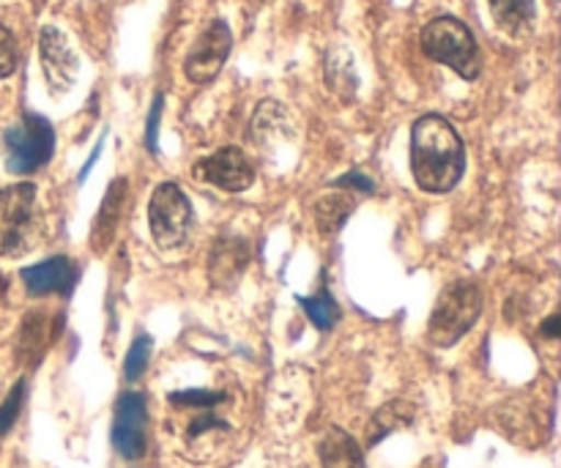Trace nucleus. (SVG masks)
Wrapping results in <instances>:
<instances>
[{
  "label": "nucleus",
  "instance_id": "obj_1",
  "mask_svg": "<svg viewBox=\"0 0 561 468\" xmlns=\"http://www.w3.org/2000/svg\"><path fill=\"white\" fill-rule=\"evenodd\" d=\"M411 173L416 186L444 195L460 184L466 173V146L458 129L444 115H422L411 129Z\"/></svg>",
  "mask_w": 561,
  "mask_h": 468
},
{
  "label": "nucleus",
  "instance_id": "obj_2",
  "mask_svg": "<svg viewBox=\"0 0 561 468\" xmlns=\"http://www.w3.org/2000/svg\"><path fill=\"white\" fill-rule=\"evenodd\" d=\"M482 316V290L474 279H455L442 290L427 323V338L438 349H449L469 334Z\"/></svg>",
  "mask_w": 561,
  "mask_h": 468
},
{
  "label": "nucleus",
  "instance_id": "obj_3",
  "mask_svg": "<svg viewBox=\"0 0 561 468\" xmlns=\"http://www.w3.org/2000/svg\"><path fill=\"white\" fill-rule=\"evenodd\" d=\"M38 190L31 181L0 190V255L20 258L38 236Z\"/></svg>",
  "mask_w": 561,
  "mask_h": 468
},
{
  "label": "nucleus",
  "instance_id": "obj_4",
  "mask_svg": "<svg viewBox=\"0 0 561 468\" xmlns=\"http://www.w3.org/2000/svg\"><path fill=\"white\" fill-rule=\"evenodd\" d=\"M422 49L431 60L458 71L463 80L480 77V47H477L466 22L455 20V16H436V20L427 22L422 27Z\"/></svg>",
  "mask_w": 561,
  "mask_h": 468
},
{
  "label": "nucleus",
  "instance_id": "obj_5",
  "mask_svg": "<svg viewBox=\"0 0 561 468\" xmlns=\"http://www.w3.org/2000/svg\"><path fill=\"white\" fill-rule=\"evenodd\" d=\"M5 170L14 175H31L42 170L55 153V129L44 115L25 113L20 124L11 126L3 137Z\"/></svg>",
  "mask_w": 561,
  "mask_h": 468
},
{
  "label": "nucleus",
  "instance_id": "obj_6",
  "mask_svg": "<svg viewBox=\"0 0 561 468\" xmlns=\"http://www.w3.org/2000/svg\"><path fill=\"white\" fill-rule=\"evenodd\" d=\"M148 225H151L153 241L162 250L184 244L192 228V206L179 184L164 181L153 190L151 203H148Z\"/></svg>",
  "mask_w": 561,
  "mask_h": 468
},
{
  "label": "nucleus",
  "instance_id": "obj_7",
  "mask_svg": "<svg viewBox=\"0 0 561 468\" xmlns=\"http://www.w3.org/2000/svg\"><path fill=\"white\" fill-rule=\"evenodd\" d=\"M230 49H233V33H230L228 22L217 20L197 36L192 44L190 55L184 60V75L186 80L195 85H206L214 77L222 71L225 60H228Z\"/></svg>",
  "mask_w": 561,
  "mask_h": 468
},
{
  "label": "nucleus",
  "instance_id": "obj_8",
  "mask_svg": "<svg viewBox=\"0 0 561 468\" xmlns=\"http://www.w3.org/2000/svg\"><path fill=\"white\" fill-rule=\"evenodd\" d=\"M148 427V406L146 395L124 392L115 403L113 422V447L121 458L140 460L148 449L146 438Z\"/></svg>",
  "mask_w": 561,
  "mask_h": 468
},
{
  "label": "nucleus",
  "instance_id": "obj_9",
  "mask_svg": "<svg viewBox=\"0 0 561 468\" xmlns=\"http://www.w3.org/2000/svg\"><path fill=\"white\" fill-rule=\"evenodd\" d=\"M195 175L225 192H244L255 184V168L247 153L236 146H225L211 157L201 159L195 164Z\"/></svg>",
  "mask_w": 561,
  "mask_h": 468
},
{
  "label": "nucleus",
  "instance_id": "obj_10",
  "mask_svg": "<svg viewBox=\"0 0 561 468\" xmlns=\"http://www.w3.org/2000/svg\"><path fill=\"white\" fill-rule=\"evenodd\" d=\"M38 53H42V66L49 91H53L55 96L69 91L77 80V71H80V60H77L69 38H66L58 27L47 25L42 31V38H38Z\"/></svg>",
  "mask_w": 561,
  "mask_h": 468
},
{
  "label": "nucleus",
  "instance_id": "obj_11",
  "mask_svg": "<svg viewBox=\"0 0 561 468\" xmlns=\"http://www.w3.org/2000/svg\"><path fill=\"white\" fill-rule=\"evenodd\" d=\"M77 279H80V269L69 261V258H47V261L36 263V266L22 269V283H25L31 296H47V294H64L69 296L75 290Z\"/></svg>",
  "mask_w": 561,
  "mask_h": 468
},
{
  "label": "nucleus",
  "instance_id": "obj_12",
  "mask_svg": "<svg viewBox=\"0 0 561 468\" xmlns=\"http://www.w3.org/2000/svg\"><path fill=\"white\" fill-rule=\"evenodd\" d=\"M247 263H250V244L244 239H239V236L219 239L208 255V279L217 288H230V285L239 283Z\"/></svg>",
  "mask_w": 561,
  "mask_h": 468
},
{
  "label": "nucleus",
  "instance_id": "obj_13",
  "mask_svg": "<svg viewBox=\"0 0 561 468\" xmlns=\"http://www.w3.org/2000/svg\"><path fill=\"white\" fill-rule=\"evenodd\" d=\"M124 206H126V179H115L113 184L107 186V195H104L96 219H93V228H91L93 252H104L110 244H113L115 233H118L121 217H124Z\"/></svg>",
  "mask_w": 561,
  "mask_h": 468
},
{
  "label": "nucleus",
  "instance_id": "obj_14",
  "mask_svg": "<svg viewBox=\"0 0 561 468\" xmlns=\"http://www.w3.org/2000/svg\"><path fill=\"white\" fill-rule=\"evenodd\" d=\"M318 458L323 468H365V455L356 438L343 427H329L318 444Z\"/></svg>",
  "mask_w": 561,
  "mask_h": 468
},
{
  "label": "nucleus",
  "instance_id": "obj_15",
  "mask_svg": "<svg viewBox=\"0 0 561 468\" xmlns=\"http://www.w3.org/2000/svg\"><path fill=\"white\" fill-rule=\"evenodd\" d=\"M491 11L496 25L510 36H524L535 25V0H491Z\"/></svg>",
  "mask_w": 561,
  "mask_h": 468
},
{
  "label": "nucleus",
  "instance_id": "obj_16",
  "mask_svg": "<svg viewBox=\"0 0 561 468\" xmlns=\"http://www.w3.org/2000/svg\"><path fill=\"white\" fill-rule=\"evenodd\" d=\"M356 208V197L351 195L348 190L334 192V195H327L318 201L316 217H318V230L321 233H337L345 225V219L351 217V212Z\"/></svg>",
  "mask_w": 561,
  "mask_h": 468
},
{
  "label": "nucleus",
  "instance_id": "obj_17",
  "mask_svg": "<svg viewBox=\"0 0 561 468\" xmlns=\"http://www.w3.org/2000/svg\"><path fill=\"white\" fill-rule=\"evenodd\" d=\"M301 310L307 312V318L312 321V327L321 329V332H332L340 323L343 312H340V305L334 301V296L329 294L327 288L318 290L316 296H301L299 299Z\"/></svg>",
  "mask_w": 561,
  "mask_h": 468
},
{
  "label": "nucleus",
  "instance_id": "obj_18",
  "mask_svg": "<svg viewBox=\"0 0 561 468\" xmlns=\"http://www.w3.org/2000/svg\"><path fill=\"white\" fill-rule=\"evenodd\" d=\"M414 409H411L409 403H389L387 409L378 411L376 416H373V427H370V447L373 444L381 442L383 436H389V433H394L398 427H405L411 425V420H414Z\"/></svg>",
  "mask_w": 561,
  "mask_h": 468
},
{
  "label": "nucleus",
  "instance_id": "obj_19",
  "mask_svg": "<svg viewBox=\"0 0 561 468\" xmlns=\"http://www.w3.org/2000/svg\"><path fill=\"white\" fill-rule=\"evenodd\" d=\"M151 338L148 334H140V338L131 343L129 354H126V362H124V373L129 381H137V378L146 373L148 367V359H151Z\"/></svg>",
  "mask_w": 561,
  "mask_h": 468
},
{
  "label": "nucleus",
  "instance_id": "obj_20",
  "mask_svg": "<svg viewBox=\"0 0 561 468\" xmlns=\"http://www.w3.org/2000/svg\"><path fill=\"white\" fill-rule=\"evenodd\" d=\"M168 400L175 409H214V406L225 403V395L206 392V389H192V392H173Z\"/></svg>",
  "mask_w": 561,
  "mask_h": 468
},
{
  "label": "nucleus",
  "instance_id": "obj_21",
  "mask_svg": "<svg viewBox=\"0 0 561 468\" xmlns=\"http://www.w3.org/2000/svg\"><path fill=\"white\" fill-rule=\"evenodd\" d=\"M22 400H25V381H16V387L11 389L9 398H5L3 406H0V436H5V433L11 431V425L16 422V416H20V409H22Z\"/></svg>",
  "mask_w": 561,
  "mask_h": 468
},
{
  "label": "nucleus",
  "instance_id": "obj_22",
  "mask_svg": "<svg viewBox=\"0 0 561 468\" xmlns=\"http://www.w3.org/2000/svg\"><path fill=\"white\" fill-rule=\"evenodd\" d=\"M16 64H20V49H16V38L5 25H0V77L14 75Z\"/></svg>",
  "mask_w": 561,
  "mask_h": 468
},
{
  "label": "nucleus",
  "instance_id": "obj_23",
  "mask_svg": "<svg viewBox=\"0 0 561 468\" xmlns=\"http://www.w3.org/2000/svg\"><path fill=\"white\" fill-rule=\"evenodd\" d=\"M162 107H164V96L157 93L151 104V113H148V126H146V146L151 151H157V137H159V121H162Z\"/></svg>",
  "mask_w": 561,
  "mask_h": 468
},
{
  "label": "nucleus",
  "instance_id": "obj_24",
  "mask_svg": "<svg viewBox=\"0 0 561 468\" xmlns=\"http://www.w3.org/2000/svg\"><path fill=\"white\" fill-rule=\"evenodd\" d=\"M332 186H337V190H359V192H367V195L376 190V184H373V181L367 179V175H362V173L340 175V179L332 181Z\"/></svg>",
  "mask_w": 561,
  "mask_h": 468
},
{
  "label": "nucleus",
  "instance_id": "obj_25",
  "mask_svg": "<svg viewBox=\"0 0 561 468\" xmlns=\"http://www.w3.org/2000/svg\"><path fill=\"white\" fill-rule=\"evenodd\" d=\"M559 327H561V318L551 316L546 323H542V334H546V338H551V340L559 338Z\"/></svg>",
  "mask_w": 561,
  "mask_h": 468
},
{
  "label": "nucleus",
  "instance_id": "obj_26",
  "mask_svg": "<svg viewBox=\"0 0 561 468\" xmlns=\"http://www.w3.org/2000/svg\"><path fill=\"white\" fill-rule=\"evenodd\" d=\"M99 151H102V142H99V146L93 148V151H91V157H88V162H85V168L80 170V181H85V179H88V173H91V168H93V164H96V157H99Z\"/></svg>",
  "mask_w": 561,
  "mask_h": 468
},
{
  "label": "nucleus",
  "instance_id": "obj_27",
  "mask_svg": "<svg viewBox=\"0 0 561 468\" xmlns=\"http://www.w3.org/2000/svg\"><path fill=\"white\" fill-rule=\"evenodd\" d=\"M3 294H5V277L0 274V296H3Z\"/></svg>",
  "mask_w": 561,
  "mask_h": 468
}]
</instances>
